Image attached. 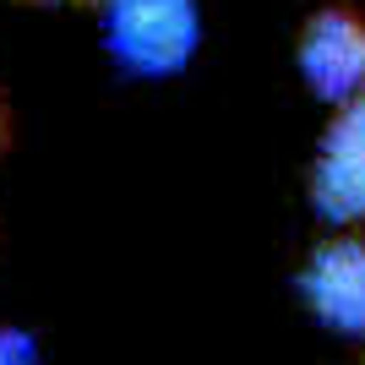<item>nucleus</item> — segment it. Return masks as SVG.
Returning <instances> with one entry per match:
<instances>
[{"label":"nucleus","mask_w":365,"mask_h":365,"mask_svg":"<svg viewBox=\"0 0 365 365\" xmlns=\"http://www.w3.org/2000/svg\"><path fill=\"white\" fill-rule=\"evenodd\" d=\"M300 289L327 327L365 333V240H327L311 257Z\"/></svg>","instance_id":"nucleus-4"},{"label":"nucleus","mask_w":365,"mask_h":365,"mask_svg":"<svg viewBox=\"0 0 365 365\" xmlns=\"http://www.w3.org/2000/svg\"><path fill=\"white\" fill-rule=\"evenodd\" d=\"M311 191L327 218H365V88L344 98L338 120L327 125Z\"/></svg>","instance_id":"nucleus-2"},{"label":"nucleus","mask_w":365,"mask_h":365,"mask_svg":"<svg viewBox=\"0 0 365 365\" xmlns=\"http://www.w3.org/2000/svg\"><path fill=\"white\" fill-rule=\"evenodd\" d=\"M0 137H6V115H0Z\"/></svg>","instance_id":"nucleus-6"},{"label":"nucleus","mask_w":365,"mask_h":365,"mask_svg":"<svg viewBox=\"0 0 365 365\" xmlns=\"http://www.w3.org/2000/svg\"><path fill=\"white\" fill-rule=\"evenodd\" d=\"M300 71L322 98H354L365 88V22L354 11H322L305 28Z\"/></svg>","instance_id":"nucleus-3"},{"label":"nucleus","mask_w":365,"mask_h":365,"mask_svg":"<svg viewBox=\"0 0 365 365\" xmlns=\"http://www.w3.org/2000/svg\"><path fill=\"white\" fill-rule=\"evenodd\" d=\"M0 365H28V344L16 333H0Z\"/></svg>","instance_id":"nucleus-5"},{"label":"nucleus","mask_w":365,"mask_h":365,"mask_svg":"<svg viewBox=\"0 0 365 365\" xmlns=\"http://www.w3.org/2000/svg\"><path fill=\"white\" fill-rule=\"evenodd\" d=\"M109 44L131 71H175L197 44L191 0H109Z\"/></svg>","instance_id":"nucleus-1"}]
</instances>
